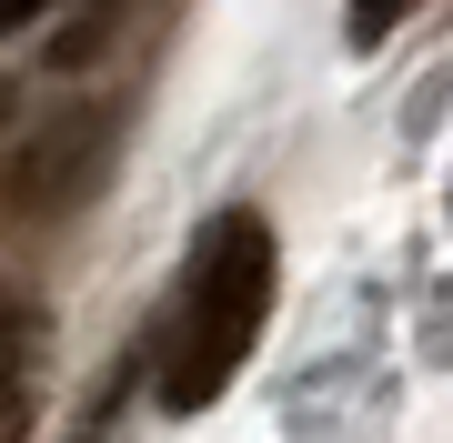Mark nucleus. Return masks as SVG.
<instances>
[{"label":"nucleus","instance_id":"nucleus-1","mask_svg":"<svg viewBox=\"0 0 453 443\" xmlns=\"http://www.w3.org/2000/svg\"><path fill=\"white\" fill-rule=\"evenodd\" d=\"M273 232L262 212H222L192 242V272H181V302H172V332H162V403L172 413H202L232 393V373L252 363L262 323H273Z\"/></svg>","mask_w":453,"mask_h":443},{"label":"nucleus","instance_id":"nucleus-2","mask_svg":"<svg viewBox=\"0 0 453 443\" xmlns=\"http://www.w3.org/2000/svg\"><path fill=\"white\" fill-rule=\"evenodd\" d=\"M101 141H111V121H61L50 141H31L11 162V212H61V202H81L91 172H101Z\"/></svg>","mask_w":453,"mask_h":443},{"label":"nucleus","instance_id":"nucleus-3","mask_svg":"<svg viewBox=\"0 0 453 443\" xmlns=\"http://www.w3.org/2000/svg\"><path fill=\"white\" fill-rule=\"evenodd\" d=\"M31 343H41L31 302H11V293H0V443H20V433H31Z\"/></svg>","mask_w":453,"mask_h":443},{"label":"nucleus","instance_id":"nucleus-4","mask_svg":"<svg viewBox=\"0 0 453 443\" xmlns=\"http://www.w3.org/2000/svg\"><path fill=\"white\" fill-rule=\"evenodd\" d=\"M423 0H353V20H342V31H353V50H372V41H393V20H413Z\"/></svg>","mask_w":453,"mask_h":443},{"label":"nucleus","instance_id":"nucleus-5","mask_svg":"<svg viewBox=\"0 0 453 443\" xmlns=\"http://www.w3.org/2000/svg\"><path fill=\"white\" fill-rule=\"evenodd\" d=\"M41 11H50V0H0V41H11V31H31Z\"/></svg>","mask_w":453,"mask_h":443}]
</instances>
